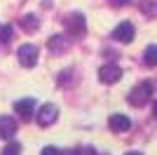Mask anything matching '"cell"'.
<instances>
[{"label": "cell", "instance_id": "cell-5", "mask_svg": "<svg viewBox=\"0 0 157 155\" xmlns=\"http://www.w3.org/2000/svg\"><path fill=\"white\" fill-rule=\"evenodd\" d=\"M66 28H68V33H73V35H82L87 28V21H85V14H80V12H73L66 17Z\"/></svg>", "mask_w": 157, "mask_h": 155}, {"label": "cell", "instance_id": "cell-9", "mask_svg": "<svg viewBox=\"0 0 157 155\" xmlns=\"http://www.w3.org/2000/svg\"><path fill=\"white\" fill-rule=\"evenodd\" d=\"M108 127H110L113 132L122 134V132H127V129L131 127V120L127 115H122V113H113V115L108 117Z\"/></svg>", "mask_w": 157, "mask_h": 155}, {"label": "cell", "instance_id": "cell-15", "mask_svg": "<svg viewBox=\"0 0 157 155\" xmlns=\"http://www.w3.org/2000/svg\"><path fill=\"white\" fill-rule=\"evenodd\" d=\"M40 155H61V150H59V148H54V146H45Z\"/></svg>", "mask_w": 157, "mask_h": 155}, {"label": "cell", "instance_id": "cell-18", "mask_svg": "<svg viewBox=\"0 0 157 155\" xmlns=\"http://www.w3.org/2000/svg\"><path fill=\"white\" fill-rule=\"evenodd\" d=\"M152 115L157 117V101H155V106H152Z\"/></svg>", "mask_w": 157, "mask_h": 155}, {"label": "cell", "instance_id": "cell-19", "mask_svg": "<svg viewBox=\"0 0 157 155\" xmlns=\"http://www.w3.org/2000/svg\"><path fill=\"white\" fill-rule=\"evenodd\" d=\"M124 155H143V153H138V150H131V153H124Z\"/></svg>", "mask_w": 157, "mask_h": 155}, {"label": "cell", "instance_id": "cell-16", "mask_svg": "<svg viewBox=\"0 0 157 155\" xmlns=\"http://www.w3.org/2000/svg\"><path fill=\"white\" fill-rule=\"evenodd\" d=\"M73 155H96V153H94L92 148H82V150H75Z\"/></svg>", "mask_w": 157, "mask_h": 155}, {"label": "cell", "instance_id": "cell-2", "mask_svg": "<svg viewBox=\"0 0 157 155\" xmlns=\"http://www.w3.org/2000/svg\"><path fill=\"white\" fill-rule=\"evenodd\" d=\"M56 117H59V108H56L54 103H45V106L38 110V115H35V122H38L40 127H49V125L56 122Z\"/></svg>", "mask_w": 157, "mask_h": 155}, {"label": "cell", "instance_id": "cell-3", "mask_svg": "<svg viewBox=\"0 0 157 155\" xmlns=\"http://www.w3.org/2000/svg\"><path fill=\"white\" fill-rule=\"evenodd\" d=\"M17 59H19L21 66H26V68H33V66L38 64V47L35 45H21L19 52H17Z\"/></svg>", "mask_w": 157, "mask_h": 155}, {"label": "cell", "instance_id": "cell-14", "mask_svg": "<svg viewBox=\"0 0 157 155\" xmlns=\"http://www.w3.org/2000/svg\"><path fill=\"white\" fill-rule=\"evenodd\" d=\"M0 155H21V146L17 141H10L5 148L0 150Z\"/></svg>", "mask_w": 157, "mask_h": 155}, {"label": "cell", "instance_id": "cell-1", "mask_svg": "<svg viewBox=\"0 0 157 155\" xmlns=\"http://www.w3.org/2000/svg\"><path fill=\"white\" fill-rule=\"evenodd\" d=\"M150 97H152V82H141V85H136V87L129 92L127 99H129L131 106L141 108V106H145V103L150 101Z\"/></svg>", "mask_w": 157, "mask_h": 155}, {"label": "cell", "instance_id": "cell-4", "mask_svg": "<svg viewBox=\"0 0 157 155\" xmlns=\"http://www.w3.org/2000/svg\"><path fill=\"white\" fill-rule=\"evenodd\" d=\"M120 78H122V68L117 64H105V66L98 68V80L105 82V85H115Z\"/></svg>", "mask_w": 157, "mask_h": 155}, {"label": "cell", "instance_id": "cell-8", "mask_svg": "<svg viewBox=\"0 0 157 155\" xmlns=\"http://www.w3.org/2000/svg\"><path fill=\"white\" fill-rule=\"evenodd\" d=\"M14 134H17V120L12 115H0V139L12 141Z\"/></svg>", "mask_w": 157, "mask_h": 155}, {"label": "cell", "instance_id": "cell-7", "mask_svg": "<svg viewBox=\"0 0 157 155\" xmlns=\"http://www.w3.org/2000/svg\"><path fill=\"white\" fill-rule=\"evenodd\" d=\"M134 24L131 21H122V24L113 31V40H117V42H131L134 40Z\"/></svg>", "mask_w": 157, "mask_h": 155}, {"label": "cell", "instance_id": "cell-13", "mask_svg": "<svg viewBox=\"0 0 157 155\" xmlns=\"http://www.w3.org/2000/svg\"><path fill=\"white\" fill-rule=\"evenodd\" d=\"M143 61L148 66H157V45H150L143 54Z\"/></svg>", "mask_w": 157, "mask_h": 155}, {"label": "cell", "instance_id": "cell-6", "mask_svg": "<svg viewBox=\"0 0 157 155\" xmlns=\"http://www.w3.org/2000/svg\"><path fill=\"white\" fill-rule=\"evenodd\" d=\"M14 110H17V115L21 120H31L35 115V99L28 97V99H19V101L14 103Z\"/></svg>", "mask_w": 157, "mask_h": 155}, {"label": "cell", "instance_id": "cell-12", "mask_svg": "<svg viewBox=\"0 0 157 155\" xmlns=\"http://www.w3.org/2000/svg\"><path fill=\"white\" fill-rule=\"evenodd\" d=\"M12 38H14L12 24H0V42H10Z\"/></svg>", "mask_w": 157, "mask_h": 155}, {"label": "cell", "instance_id": "cell-11", "mask_svg": "<svg viewBox=\"0 0 157 155\" xmlns=\"http://www.w3.org/2000/svg\"><path fill=\"white\" fill-rule=\"evenodd\" d=\"M21 28H24L26 33H35L40 28L38 17H35V14H24V17H21Z\"/></svg>", "mask_w": 157, "mask_h": 155}, {"label": "cell", "instance_id": "cell-10", "mask_svg": "<svg viewBox=\"0 0 157 155\" xmlns=\"http://www.w3.org/2000/svg\"><path fill=\"white\" fill-rule=\"evenodd\" d=\"M66 47H68V40H66L63 35H52V38L47 40V50L54 52V54H61Z\"/></svg>", "mask_w": 157, "mask_h": 155}, {"label": "cell", "instance_id": "cell-17", "mask_svg": "<svg viewBox=\"0 0 157 155\" xmlns=\"http://www.w3.org/2000/svg\"><path fill=\"white\" fill-rule=\"evenodd\" d=\"M127 2H131V0H113V5H117V7H122V5H127Z\"/></svg>", "mask_w": 157, "mask_h": 155}]
</instances>
